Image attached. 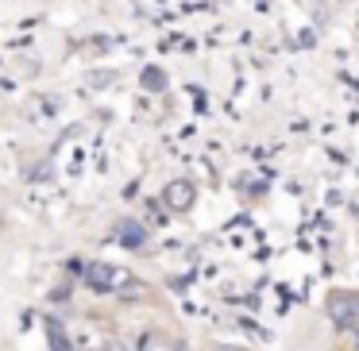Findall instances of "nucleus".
<instances>
[{
  "mask_svg": "<svg viewBox=\"0 0 359 351\" xmlns=\"http://www.w3.org/2000/svg\"><path fill=\"white\" fill-rule=\"evenodd\" d=\"M135 351H174V343L166 340V336H158V332H140Z\"/></svg>",
  "mask_w": 359,
  "mask_h": 351,
  "instance_id": "7ed1b4c3",
  "label": "nucleus"
},
{
  "mask_svg": "<svg viewBox=\"0 0 359 351\" xmlns=\"http://www.w3.org/2000/svg\"><path fill=\"white\" fill-rule=\"evenodd\" d=\"M86 282L93 289H101V294H128V289H135L132 274H124L120 266H109V263L86 266Z\"/></svg>",
  "mask_w": 359,
  "mask_h": 351,
  "instance_id": "f257e3e1",
  "label": "nucleus"
},
{
  "mask_svg": "<svg viewBox=\"0 0 359 351\" xmlns=\"http://www.w3.org/2000/svg\"><path fill=\"white\" fill-rule=\"evenodd\" d=\"M166 205H170V209H189V205H194V186H189V181L166 186Z\"/></svg>",
  "mask_w": 359,
  "mask_h": 351,
  "instance_id": "f03ea898",
  "label": "nucleus"
},
{
  "mask_svg": "<svg viewBox=\"0 0 359 351\" xmlns=\"http://www.w3.org/2000/svg\"><path fill=\"white\" fill-rule=\"evenodd\" d=\"M120 232H124V243H128V247H140V243H143V232H140L135 224H124Z\"/></svg>",
  "mask_w": 359,
  "mask_h": 351,
  "instance_id": "20e7f679",
  "label": "nucleus"
},
{
  "mask_svg": "<svg viewBox=\"0 0 359 351\" xmlns=\"http://www.w3.org/2000/svg\"><path fill=\"white\" fill-rule=\"evenodd\" d=\"M220 351H240V347H220Z\"/></svg>",
  "mask_w": 359,
  "mask_h": 351,
  "instance_id": "423d86ee",
  "label": "nucleus"
},
{
  "mask_svg": "<svg viewBox=\"0 0 359 351\" xmlns=\"http://www.w3.org/2000/svg\"><path fill=\"white\" fill-rule=\"evenodd\" d=\"M109 351H128V347H120V343H116V347H109Z\"/></svg>",
  "mask_w": 359,
  "mask_h": 351,
  "instance_id": "39448f33",
  "label": "nucleus"
}]
</instances>
